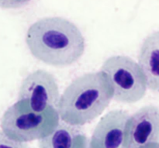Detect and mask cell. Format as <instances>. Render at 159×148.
<instances>
[{"label": "cell", "mask_w": 159, "mask_h": 148, "mask_svg": "<svg viewBox=\"0 0 159 148\" xmlns=\"http://www.w3.org/2000/svg\"><path fill=\"white\" fill-rule=\"evenodd\" d=\"M159 144V109L145 105L130 116L124 148H149Z\"/></svg>", "instance_id": "8992f818"}, {"label": "cell", "mask_w": 159, "mask_h": 148, "mask_svg": "<svg viewBox=\"0 0 159 148\" xmlns=\"http://www.w3.org/2000/svg\"><path fill=\"white\" fill-rule=\"evenodd\" d=\"M0 148H30L26 142L15 141L0 132Z\"/></svg>", "instance_id": "30bf717a"}, {"label": "cell", "mask_w": 159, "mask_h": 148, "mask_svg": "<svg viewBox=\"0 0 159 148\" xmlns=\"http://www.w3.org/2000/svg\"><path fill=\"white\" fill-rule=\"evenodd\" d=\"M130 115L121 110L109 112L99 120L89 141V148H124Z\"/></svg>", "instance_id": "52a82bcc"}, {"label": "cell", "mask_w": 159, "mask_h": 148, "mask_svg": "<svg viewBox=\"0 0 159 148\" xmlns=\"http://www.w3.org/2000/svg\"><path fill=\"white\" fill-rule=\"evenodd\" d=\"M60 98L54 76L41 69L28 74L19 90V101L36 113H43L51 108L57 109Z\"/></svg>", "instance_id": "5b68a950"}, {"label": "cell", "mask_w": 159, "mask_h": 148, "mask_svg": "<svg viewBox=\"0 0 159 148\" xmlns=\"http://www.w3.org/2000/svg\"><path fill=\"white\" fill-rule=\"evenodd\" d=\"M74 148H89V140L85 135L81 133L77 137Z\"/></svg>", "instance_id": "7c38bea8"}, {"label": "cell", "mask_w": 159, "mask_h": 148, "mask_svg": "<svg viewBox=\"0 0 159 148\" xmlns=\"http://www.w3.org/2000/svg\"><path fill=\"white\" fill-rule=\"evenodd\" d=\"M101 71L110 83L115 100L134 103L145 96L147 80L139 64L131 57L112 56L105 61Z\"/></svg>", "instance_id": "277c9868"}, {"label": "cell", "mask_w": 159, "mask_h": 148, "mask_svg": "<svg viewBox=\"0 0 159 148\" xmlns=\"http://www.w3.org/2000/svg\"><path fill=\"white\" fill-rule=\"evenodd\" d=\"M113 99V91L102 71L76 78L65 88L57 110L60 119L70 125L83 126L100 116Z\"/></svg>", "instance_id": "7a4b0ae2"}, {"label": "cell", "mask_w": 159, "mask_h": 148, "mask_svg": "<svg viewBox=\"0 0 159 148\" xmlns=\"http://www.w3.org/2000/svg\"><path fill=\"white\" fill-rule=\"evenodd\" d=\"M60 119L57 109L36 113L18 100L2 115L0 127L2 132L11 139L27 143L48 136L57 127Z\"/></svg>", "instance_id": "3957f363"}, {"label": "cell", "mask_w": 159, "mask_h": 148, "mask_svg": "<svg viewBox=\"0 0 159 148\" xmlns=\"http://www.w3.org/2000/svg\"><path fill=\"white\" fill-rule=\"evenodd\" d=\"M81 133L75 126L62 121L50 134L39 140V148H74Z\"/></svg>", "instance_id": "9c48e42d"}, {"label": "cell", "mask_w": 159, "mask_h": 148, "mask_svg": "<svg viewBox=\"0 0 159 148\" xmlns=\"http://www.w3.org/2000/svg\"><path fill=\"white\" fill-rule=\"evenodd\" d=\"M138 64L146 78L148 88L159 92V31L152 33L144 40Z\"/></svg>", "instance_id": "ba28073f"}, {"label": "cell", "mask_w": 159, "mask_h": 148, "mask_svg": "<svg viewBox=\"0 0 159 148\" xmlns=\"http://www.w3.org/2000/svg\"><path fill=\"white\" fill-rule=\"evenodd\" d=\"M26 43L35 58L53 66L75 63L85 48L80 29L61 17H48L33 23L26 32Z\"/></svg>", "instance_id": "6da1fadb"}, {"label": "cell", "mask_w": 159, "mask_h": 148, "mask_svg": "<svg viewBox=\"0 0 159 148\" xmlns=\"http://www.w3.org/2000/svg\"><path fill=\"white\" fill-rule=\"evenodd\" d=\"M149 148H159V144H155V145L152 146V147H150Z\"/></svg>", "instance_id": "4fadbf2b"}, {"label": "cell", "mask_w": 159, "mask_h": 148, "mask_svg": "<svg viewBox=\"0 0 159 148\" xmlns=\"http://www.w3.org/2000/svg\"><path fill=\"white\" fill-rule=\"evenodd\" d=\"M31 0H0V8L18 9L26 6Z\"/></svg>", "instance_id": "8fae6325"}]
</instances>
